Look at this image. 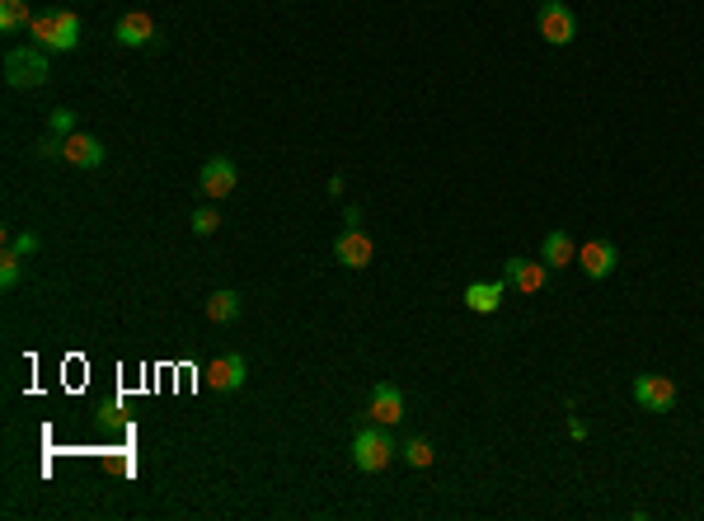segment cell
I'll use <instances>...</instances> for the list:
<instances>
[{"label":"cell","mask_w":704,"mask_h":521,"mask_svg":"<svg viewBox=\"0 0 704 521\" xmlns=\"http://www.w3.org/2000/svg\"><path fill=\"white\" fill-rule=\"evenodd\" d=\"M38 245H43V240H38L33 230H24V235H10V245H5V249H15L19 259H33V254H38Z\"/></svg>","instance_id":"cell-22"},{"label":"cell","mask_w":704,"mask_h":521,"mask_svg":"<svg viewBox=\"0 0 704 521\" xmlns=\"http://www.w3.org/2000/svg\"><path fill=\"white\" fill-rule=\"evenodd\" d=\"M33 15H29V0H0V29L15 33V29H29Z\"/></svg>","instance_id":"cell-18"},{"label":"cell","mask_w":704,"mask_h":521,"mask_svg":"<svg viewBox=\"0 0 704 521\" xmlns=\"http://www.w3.org/2000/svg\"><path fill=\"white\" fill-rule=\"evenodd\" d=\"M399 456H404V465H414V470H428L432 460H437V451H432L428 437H404V442H399Z\"/></svg>","instance_id":"cell-17"},{"label":"cell","mask_w":704,"mask_h":521,"mask_svg":"<svg viewBox=\"0 0 704 521\" xmlns=\"http://www.w3.org/2000/svg\"><path fill=\"white\" fill-rule=\"evenodd\" d=\"M235 184H240V174H235V160H226V155H212V160L202 165V174H198V188L212 202L230 198V193H235Z\"/></svg>","instance_id":"cell-6"},{"label":"cell","mask_w":704,"mask_h":521,"mask_svg":"<svg viewBox=\"0 0 704 521\" xmlns=\"http://www.w3.org/2000/svg\"><path fill=\"white\" fill-rule=\"evenodd\" d=\"M104 141L99 137H90V132H71L66 137V151H62V160L66 165H76V169H99L104 165Z\"/></svg>","instance_id":"cell-11"},{"label":"cell","mask_w":704,"mask_h":521,"mask_svg":"<svg viewBox=\"0 0 704 521\" xmlns=\"http://www.w3.org/2000/svg\"><path fill=\"white\" fill-rule=\"evenodd\" d=\"M615 263H620V249L611 245V240H587V245L578 249V268L592 282H606V277L615 273Z\"/></svg>","instance_id":"cell-8"},{"label":"cell","mask_w":704,"mask_h":521,"mask_svg":"<svg viewBox=\"0 0 704 521\" xmlns=\"http://www.w3.org/2000/svg\"><path fill=\"white\" fill-rule=\"evenodd\" d=\"M33 151L43 155V160H52V155H62V151H66V137H57V132H47V137L38 141V146H33Z\"/></svg>","instance_id":"cell-23"},{"label":"cell","mask_w":704,"mask_h":521,"mask_svg":"<svg viewBox=\"0 0 704 521\" xmlns=\"http://www.w3.org/2000/svg\"><path fill=\"white\" fill-rule=\"evenodd\" d=\"M545 263L536 259H521V254H512V259L503 263V277H507V287H517V292H540L545 287Z\"/></svg>","instance_id":"cell-13"},{"label":"cell","mask_w":704,"mask_h":521,"mask_svg":"<svg viewBox=\"0 0 704 521\" xmlns=\"http://www.w3.org/2000/svg\"><path fill=\"white\" fill-rule=\"evenodd\" d=\"M19 277H24V259H19L15 249H5V254H0V287H5V292H15Z\"/></svg>","instance_id":"cell-19"},{"label":"cell","mask_w":704,"mask_h":521,"mask_svg":"<svg viewBox=\"0 0 704 521\" xmlns=\"http://www.w3.org/2000/svg\"><path fill=\"white\" fill-rule=\"evenodd\" d=\"M249 376V362L240 353H226V357H216L212 367H207V385H212L216 395H235L240 385H245Z\"/></svg>","instance_id":"cell-9"},{"label":"cell","mask_w":704,"mask_h":521,"mask_svg":"<svg viewBox=\"0 0 704 521\" xmlns=\"http://www.w3.org/2000/svg\"><path fill=\"white\" fill-rule=\"evenodd\" d=\"M634 399H639L643 409H653V414H672L676 381L672 376H658V371H643V376H634Z\"/></svg>","instance_id":"cell-5"},{"label":"cell","mask_w":704,"mask_h":521,"mask_svg":"<svg viewBox=\"0 0 704 521\" xmlns=\"http://www.w3.org/2000/svg\"><path fill=\"white\" fill-rule=\"evenodd\" d=\"M113 43H123V47H151L155 43V19L146 15V10H127V15L118 19V29H113Z\"/></svg>","instance_id":"cell-12"},{"label":"cell","mask_w":704,"mask_h":521,"mask_svg":"<svg viewBox=\"0 0 704 521\" xmlns=\"http://www.w3.org/2000/svg\"><path fill=\"white\" fill-rule=\"evenodd\" d=\"M371 259H376V245L367 230H343L334 240V263H343V268H367Z\"/></svg>","instance_id":"cell-10"},{"label":"cell","mask_w":704,"mask_h":521,"mask_svg":"<svg viewBox=\"0 0 704 521\" xmlns=\"http://www.w3.org/2000/svg\"><path fill=\"white\" fill-rule=\"evenodd\" d=\"M216 226H221V212H216V207H198V212H193V235H216Z\"/></svg>","instance_id":"cell-21"},{"label":"cell","mask_w":704,"mask_h":521,"mask_svg":"<svg viewBox=\"0 0 704 521\" xmlns=\"http://www.w3.org/2000/svg\"><path fill=\"white\" fill-rule=\"evenodd\" d=\"M540 263L545 268H568V263H578V245H573V235L568 230H550L545 240H540Z\"/></svg>","instance_id":"cell-14"},{"label":"cell","mask_w":704,"mask_h":521,"mask_svg":"<svg viewBox=\"0 0 704 521\" xmlns=\"http://www.w3.org/2000/svg\"><path fill=\"white\" fill-rule=\"evenodd\" d=\"M29 33H33V43H38V47H52V52H76V47H80V15L57 5V10L33 15Z\"/></svg>","instance_id":"cell-2"},{"label":"cell","mask_w":704,"mask_h":521,"mask_svg":"<svg viewBox=\"0 0 704 521\" xmlns=\"http://www.w3.org/2000/svg\"><path fill=\"white\" fill-rule=\"evenodd\" d=\"M47 132H57V137H71V132H76V113H71V108H52V118H47Z\"/></svg>","instance_id":"cell-20"},{"label":"cell","mask_w":704,"mask_h":521,"mask_svg":"<svg viewBox=\"0 0 704 521\" xmlns=\"http://www.w3.org/2000/svg\"><path fill=\"white\" fill-rule=\"evenodd\" d=\"M536 24H540V38L554 47H568L578 38V19H573V10H568L564 0H540Z\"/></svg>","instance_id":"cell-4"},{"label":"cell","mask_w":704,"mask_h":521,"mask_svg":"<svg viewBox=\"0 0 704 521\" xmlns=\"http://www.w3.org/2000/svg\"><path fill=\"white\" fill-rule=\"evenodd\" d=\"M503 296H507V277L503 282H470L465 287V306L475 310V315H493V310L503 306Z\"/></svg>","instance_id":"cell-15"},{"label":"cell","mask_w":704,"mask_h":521,"mask_svg":"<svg viewBox=\"0 0 704 521\" xmlns=\"http://www.w3.org/2000/svg\"><path fill=\"white\" fill-rule=\"evenodd\" d=\"M395 456H399V442L390 437L385 423H362V428L352 432V465H357L362 475H381Z\"/></svg>","instance_id":"cell-1"},{"label":"cell","mask_w":704,"mask_h":521,"mask_svg":"<svg viewBox=\"0 0 704 521\" xmlns=\"http://www.w3.org/2000/svg\"><path fill=\"white\" fill-rule=\"evenodd\" d=\"M5 80H10L15 90H43L47 80H52L47 47H38V43L10 47V52H5Z\"/></svg>","instance_id":"cell-3"},{"label":"cell","mask_w":704,"mask_h":521,"mask_svg":"<svg viewBox=\"0 0 704 521\" xmlns=\"http://www.w3.org/2000/svg\"><path fill=\"white\" fill-rule=\"evenodd\" d=\"M371 423H385V428H395L399 418H404V390L395 381H376L371 385V404H367Z\"/></svg>","instance_id":"cell-7"},{"label":"cell","mask_w":704,"mask_h":521,"mask_svg":"<svg viewBox=\"0 0 704 521\" xmlns=\"http://www.w3.org/2000/svg\"><path fill=\"white\" fill-rule=\"evenodd\" d=\"M235 315H240V292L221 287V292L207 296V320H212V324H230Z\"/></svg>","instance_id":"cell-16"}]
</instances>
